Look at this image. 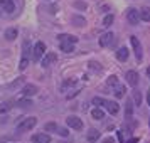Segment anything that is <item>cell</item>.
Returning a JSON list of instances; mask_svg holds the SVG:
<instances>
[{"instance_id":"8fae6325","label":"cell","mask_w":150,"mask_h":143,"mask_svg":"<svg viewBox=\"0 0 150 143\" xmlns=\"http://www.w3.org/2000/svg\"><path fill=\"white\" fill-rule=\"evenodd\" d=\"M0 7L4 8L7 14H12L15 10V4H14V0H0Z\"/></svg>"},{"instance_id":"e575fe53","label":"cell","mask_w":150,"mask_h":143,"mask_svg":"<svg viewBox=\"0 0 150 143\" xmlns=\"http://www.w3.org/2000/svg\"><path fill=\"white\" fill-rule=\"evenodd\" d=\"M147 103L150 104V89H149V93H147Z\"/></svg>"},{"instance_id":"cb8c5ba5","label":"cell","mask_w":150,"mask_h":143,"mask_svg":"<svg viewBox=\"0 0 150 143\" xmlns=\"http://www.w3.org/2000/svg\"><path fill=\"white\" fill-rule=\"evenodd\" d=\"M34 103L32 99H21V101H17V106H22V108H27V106H32Z\"/></svg>"},{"instance_id":"8d00e7d4","label":"cell","mask_w":150,"mask_h":143,"mask_svg":"<svg viewBox=\"0 0 150 143\" xmlns=\"http://www.w3.org/2000/svg\"><path fill=\"white\" fill-rule=\"evenodd\" d=\"M149 126H150V120H149Z\"/></svg>"},{"instance_id":"9c48e42d","label":"cell","mask_w":150,"mask_h":143,"mask_svg":"<svg viewBox=\"0 0 150 143\" xmlns=\"http://www.w3.org/2000/svg\"><path fill=\"white\" fill-rule=\"evenodd\" d=\"M125 77H127V82H128L132 88H135L137 84H138V73L137 71H128L125 74Z\"/></svg>"},{"instance_id":"d6986e66","label":"cell","mask_w":150,"mask_h":143,"mask_svg":"<svg viewBox=\"0 0 150 143\" xmlns=\"http://www.w3.org/2000/svg\"><path fill=\"white\" fill-rule=\"evenodd\" d=\"M140 19H142L143 22H150V8L145 7L140 10Z\"/></svg>"},{"instance_id":"44dd1931","label":"cell","mask_w":150,"mask_h":143,"mask_svg":"<svg viewBox=\"0 0 150 143\" xmlns=\"http://www.w3.org/2000/svg\"><path fill=\"white\" fill-rule=\"evenodd\" d=\"M132 113H133V103L130 101H127V108H125V116H127V118H130V116H132Z\"/></svg>"},{"instance_id":"d6a6232c","label":"cell","mask_w":150,"mask_h":143,"mask_svg":"<svg viewBox=\"0 0 150 143\" xmlns=\"http://www.w3.org/2000/svg\"><path fill=\"white\" fill-rule=\"evenodd\" d=\"M118 140H120V143H123V133L122 131H118Z\"/></svg>"},{"instance_id":"7a4b0ae2","label":"cell","mask_w":150,"mask_h":143,"mask_svg":"<svg viewBox=\"0 0 150 143\" xmlns=\"http://www.w3.org/2000/svg\"><path fill=\"white\" fill-rule=\"evenodd\" d=\"M44 54H46V44L41 42V41L35 42L34 49H32V59H34V61H41Z\"/></svg>"},{"instance_id":"d4e9b609","label":"cell","mask_w":150,"mask_h":143,"mask_svg":"<svg viewBox=\"0 0 150 143\" xmlns=\"http://www.w3.org/2000/svg\"><path fill=\"white\" fill-rule=\"evenodd\" d=\"M44 130H46V131H56V133H57V130H59V126H57L56 123H47V125L44 126Z\"/></svg>"},{"instance_id":"2e32d148","label":"cell","mask_w":150,"mask_h":143,"mask_svg":"<svg viewBox=\"0 0 150 143\" xmlns=\"http://www.w3.org/2000/svg\"><path fill=\"white\" fill-rule=\"evenodd\" d=\"M98 138H100V131H98V130H89L88 133H86V140H88L89 143L98 142Z\"/></svg>"},{"instance_id":"9a60e30c","label":"cell","mask_w":150,"mask_h":143,"mask_svg":"<svg viewBox=\"0 0 150 143\" xmlns=\"http://www.w3.org/2000/svg\"><path fill=\"white\" fill-rule=\"evenodd\" d=\"M116 59L122 61V62L127 61V59H128V49L127 47H120L118 49V51H116Z\"/></svg>"},{"instance_id":"d590c367","label":"cell","mask_w":150,"mask_h":143,"mask_svg":"<svg viewBox=\"0 0 150 143\" xmlns=\"http://www.w3.org/2000/svg\"><path fill=\"white\" fill-rule=\"evenodd\" d=\"M147 76L150 77V68H147Z\"/></svg>"},{"instance_id":"f1b7e54d","label":"cell","mask_w":150,"mask_h":143,"mask_svg":"<svg viewBox=\"0 0 150 143\" xmlns=\"http://www.w3.org/2000/svg\"><path fill=\"white\" fill-rule=\"evenodd\" d=\"M133 99H135L137 104H140V101H142V94H140V91H133Z\"/></svg>"},{"instance_id":"ba28073f","label":"cell","mask_w":150,"mask_h":143,"mask_svg":"<svg viewBox=\"0 0 150 143\" xmlns=\"http://www.w3.org/2000/svg\"><path fill=\"white\" fill-rule=\"evenodd\" d=\"M32 143H51V136L47 133H35L32 135Z\"/></svg>"},{"instance_id":"8992f818","label":"cell","mask_w":150,"mask_h":143,"mask_svg":"<svg viewBox=\"0 0 150 143\" xmlns=\"http://www.w3.org/2000/svg\"><path fill=\"white\" fill-rule=\"evenodd\" d=\"M127 20H128L132 25H137L138 20H142V19H140V14H138V10H137V8H128V12H127Z\"/></svg>"},{"instance_id":"f546056e","label":"cell","mask_w":150,"mask_h":143,"mask_svg":"<svg viewBox=\"0 0 150 143\" xmlns=\"http://www.w3.org/2000/svg\"><path fill=\"white\" fill-rule=\"evenodd\" d=\"M116 82H118V81H116V76H111L108 81H106V84H108V86H115Z\"/></svg>"},{"instance_id":"6da1fadb","label":"cell","mask_w":150,"mask_h":143,"mask_svg":"<svg viewBox=\"0 0 150 143\" xmlns=\"http://www.w3.org/2000/svg\"><path fill=\"white\" fill-rule=\"evenodd\" d=\"M35 125H37V118H34V116L24 118V120L17 125V131H21V133H24V131H30Z\"/></svg>"},{"instance_id":"836d02e7","label":"cell","mask_w":150,"mask_h":143,"mask_svg":"<svg viewBox=\"0 0 150 143\" xmlns=\"http://www.w3.org/2000/svg\"><path fill=\"white\" fill-rule=\"evenodd\" d=\"M138 142V138H132V140H128V143H137Z\"/></svg>"},{"instance_id":"4fadbf2b","label":"cell","mask_w":150,"mask_h":143,"mask_svg":"<svg viewBox=\"0 0 150 143\" xmlns=\"http://www.w3.org/2000/svg\"><path fill=\"white\" fill-rule=\"evenodd\" d=\"M105 108L108 109L111 115H116V113L120 111V106H118V103H116V101H108V99H106V104H105Z\"/></svg>"},{"instance_id":"1f68e13d","label":"cell","mask_w":150,"mask_h":143,"mask_svg":"<svg viewBox=\"0 0 150 143\" xmlns=\"http://www.w3.org/2000/svg\"><path fill=\"white\" fill-rule=\"evenodd\" d=\"M103 143H115V140H113V138H105Z\"/></svg>"},{"instance_id":"e0dca14e","label":"cell","mask_w":150,"mask_h":143,"mask_svg":"<svg viewBox=\"0 0 150 143\" xmlns=\"http://www.w3.org/2000/svg\"><path fill=\"white\" fill-rule=\"evenodd\" d=\"M57 39H59L61 42H73V44H76V42H78V37H74V35H69V34L57 35Z\"/></svg>"},{"instance_id":"7c38bea8","label":"cell","mask_w":150,"mask_h":143,"mask_svg":"<svg viewBox=\"0 0 150 143\" xmlns=\"http://www.w3.org/2000/svg\"><path fill=\"white\" fill-rule=\"evenodd\" d=\"M54 61H57V56H56L54 52H47V54L44 56V59H42V66L47 68V66H51Z\"/></svg>"},{"instance_id":"83f0119b","label":"cell","mask_w":150,"mask_h":143,"mask_svg":"<svg viewBox=\"0 0 150 143\" xmlns=\"http://www.w3.org/2000/svg\"><path fill=\"white\" fill-rule=\"evenodd\" d=\"M10 103H2V106H0V113H7L8 109H10Z\"/></svg>"},{"instance_id":"277c9868","label":"cell","mask_w":150,"mask_h":143,"mask_svg":"<svg viewBox=\"0 0 150 143\" xmlns=\"http://www.w3.org/2000/svg\"><path fill=\"white\" fill-rule=\"evenodd\" d=\"M24 52H22V61H21V66L19 68L24 71V69L29 66V54H30V49H29V41H24Z\"/></svg>"},{"instance_id":"5bb4252c","label":"cell","mask_w":150,"mask_h":143,"mask_svg":"<svg viewBox=\"0 0 150 143\" xmlns=\"http://www.w3.org/2000/svg\"><path fill=\"white\" fill-rule=\"evenodd\" d=\"M17 35H19L17 27H10V29L5 30V39H7V41H15V39H17Z\"/></svg>"},{"instance_id":"5b68a950","label":"cell","mask_w":150,"mask_h":143,"mask_svg":"<svg viewBox=\"0 0 150 143\" xmlns=\"http://www.w3.org/2000/svg\"><path fill=\"white\" fill-rule=\"evenodd\" d=\"M66 125L71 130H76V131L83 130V121H81V118H78V116H69L68 120H66Z\"/></svg>"},{"instance_id":"30bf717a","label":"cell","mask_w":150,"mask_h":143,"mask_svg":"<svg viewBox=\"0 0 150 143\" xmlns=\"http://www.w3.org/2000/svg\"><path fill=\"white\" fill-rule=\"evenodd\" d=\"M113 37H115L113 32H106V34H103L101 37H100V46H101V47H108L110 44L113 42Z\"/></svg>"},{"instance_id":"52a82bcc","label":"cell","mask_w":150,"mask_h":143,"mask_svg":"<svg viewBox=\"0 0 150 143\" xmlns=\"http://www.w3.org/2000/svg\"><path fill=\"white\" fill-rule=\"evenodd\" d=\"M39 93V88L35 86V84H25L24 88H22V94L25 96V98H29V96H34Z\"/></svg>"},{"instance_id":"4316f807","label":"cell","mask_w":150,"mask_h":143,"mask_svg":"<svg viewBox=\"0 0 150 143\" xmlns=\"http://www.w3.org/2000/svg\"><path fill=\"white\" fill-rule=\"evenodd\" d=\"M115 96L116 98H123V96H125V88H123V86H118L116 91H115Z\"/></svg>"},{"instance_id":"7402d4cb","label":"cell","mask_w":150,"mask_h":143,"mask_svg":"<svg viewBox=\"0 0 150 143\" xmlns=\"http://www.w3.org/2000/svg\"><path fill=\"white\" fill-rule=\"evenodd\" d=\"M113 19H115V17H113L111 14L105 15V19H103V25H105V27H110V25L113 24Z\"/></svg>"},{"instance_id":"603a6c76","label":"cell","mask_w":150,"mask_h":143,"mask_svg":"<svg viewBox=\"0 0 150 143\" xmlns=\"http://www.w3.org/2000/svg\"><path fill=\"white\" fill-rule=\"evenodd\" d=\"M93 104L98 106V108H101V106L106 104V99H105V98H93Z\"/></svg>"},{"instance_id":"ffe728a7","label":"cell","mask_w":150,"mask_h":143,"mask_svg":"<svg viewBox=\"0 0 150 143\" xmlns=\"http://www.w3.org/2000/svg\"><path fill=\"white\" fill-rule=\"evenodd\" d=\"M61 51H64V52H73L74 51V44L73 42H61Z\"/></svg>"},{"instance_id":"3957f363","label":"cell","mask_w":150,"mask_h":143,"mask_svg":"<svg viewBox=\"0 0 150 143\" xmlns=\"http://www.w3.org/2000/svg\"><path fill=\"white\" fill-rule=\"evenodd\" d=\"M130 42H132V47H133V52H135V57L138 59V61H142V57H143V52H142V44H140V41L137 39L135 35H132V37H130Z\"/></svg>"},{"instance_id":"4dcf8cb0","label":"cell","mask_w":150,"mask_h":143,"mask_svg":"<svg viewBox=\"0 0 150 143\" xmlns=\"http://www.w3.org/2000/svg\"><path fill=\"white\" fill-rule=\"evenodd\" d=\"M57 133H59L61 136H68V130H66V128H59V130H57Z\"/></svg>"},{"instance_id":"484cf974","label":"cell","mask_w":150,"mask_h":143,"mask_svg":"<svg viewBox=\"0 0 150 143\" xmlns=\"http://www.w3.org/2000/svg\"><path fill=\"white\" fill-rule=\"evenodd\" d=\"M73 22H74V25H78V27H81L83 24H86V20H84L83 17H78V15L73 17Z\"/></svg>"},{"instance_id":"ac0fdd59","label":"cell","mask_w":150,"mask_h":143,"mask_svg":"<svg viewBox=\"0 0 150 143\" xmlns=\"http://www.w3.org/2000/svg\"><path fill=\"white\" fill-rule=\"evenodd\" d=\"M91 116H93L95 120H103V118H105V113H103V109H101V108L95 106V108L91 109Z\"/></svg>"}]
</instances>
